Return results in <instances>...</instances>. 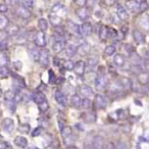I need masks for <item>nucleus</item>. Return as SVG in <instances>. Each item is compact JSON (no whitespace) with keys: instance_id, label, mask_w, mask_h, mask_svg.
<instances>
[{"instance_id":"obj_1","label":"nucleus","mask_w":149,"mask_h":149,"mask_svg":"<svg viewBox=\"0 0 149 149\" xmlns=\"http://www.w3.org/2000/svg\"><path fill=\"white\" fill-rule=\"evenodd\" d=\"M34 42H35V45L38 47L44 48L46 46V36L45 32L43 31H38L35 34V37H34Z\"/></svg>"},{"instance_id":"obj_37","label":"nucleus","mask_w":149,"mask_h":149,"mask_svg":"<svg viewBox=\"0 0 149 149\" xmlns=\"http://www.w3.org/2000/svg\"><path fill=\"white\" fill-rule=\"evenodd\" d=\"M15 98V92L13 90H8L4 93V99L5 101H13Z\"/></svg>"},{"instance_id":"obj_54","label":"nucleus","mask_w":149,"mask_h":149,"mask_svg":"<svg viewBox=\"0 0 149 149\" xmlns=\"http://www.w3.org/2000/svg\"><path fill=\"white\" fill-rule=\"evenodd\" d=\"M103 3L104 5H106V6H113L114 4L116 3V0H103Z\"/></svg>"},{"instance_id":"obj_33","label":"nucleus","mask_w":149,"mask_h":149,"mask_svg":"<svg viewBox=\"0 0 149 149\" xmlns=\"http://www.w3.org/2000/svg\"><path fill=\"white\" fill-rule=\"evenodd\" d=\"M33 100L37 104H39V103H41L42 101L46 100V97H45V95L42 93V92H36V93L33 95Z\"/></svg>"},{"instance_id":"obj_31","label":"nucleus","mask_w":149,"mask_h":149,"mask_svg":"<svg viewBox=\"0 0 149 149\" xmlns=\"http://www.w3.org/2000/svg\"><path fill=\"white\" fill-rule=\"evenodd\" d=\"M68 30L70 31H72V33H74L76 35H81L80 34V26L76 25V24H74L72 22H68Z\"/></svg>"},{"instance_id":"obj_53","label":"nucleus","mask_w":149,"mask_h":149,"mask_svg":"<svg viewBox=\"0 0 149 149\" xmlns=\"http://www.w3.org/2000/svg\"><path fill=\"white\" fill-rule=\"evenodd\" d=\"M8 11V6H7L6 3H2L0 4V13H5Z\"/></svg>"},{"instance_id":"obj_11","label":"nucleus","mask_w":149,"mask_h":149,"mask_svg":"<svg viewBox=\"0 0 149 149\" xmlns=\"http://www.w3.org/2000/svg\"><path fill=\"white\" fill-rule=\"evenodd\" d=\"M116 15H118V19H120V21H123V22L128 21V19H129L128 13H127L126 8H125L122 4H120V3L116 4Z\"/></svg>"},{"instance_id":"obj_28","label":"nucleus","mask_w":149,"mask_h":149,"mask_svg":"<svg viewBox=\"0 0 149 149\" xmlns=\"http://www.w3.org/2000/svg\"><path fill=\"white\" fill-rule=\"evenodd\" d=\"M29 53L31 58L34 60V61H39V58H40V51L37 49L36 47L33 48H30L29 49Z\"/></svg>"},{"instance_id":"obj_38","label":"nucleus","mask_w":149,"mask_h":149,"mask_svg":"<svg viewBox=\"0 0 149 149\" xmlns=\"http://www.w3.org/2000/svg\"><path fill=\"white\" fill-rule=\"evenodd\" d=\"M38 27H39L40 31L45 32L48 29V22L45 19H40L38 21Z\"/></svg>"},{"instance_id":"obj_9","label":"nucleus","mask_w":149,"mask_h":149,"mask_svg":"<svg viewBox=\"0 0 149 149\" xmlns=\"http://www.w3.org/2000/svg\"><path fill=\"white\" fill-rule=\"evenodd\" d=\"M15 129V122L13 118H5L2 120V130L6 133H11Z\"/></svg>"},{"instance_id":"obj_51","label":"nucleus","mask_w":149,"mask_h":149,"mask_svg":"<svg viewBox=\"0 0 149 149\" xmlns=\"http://www.w3.org/2000/svg\"><path fill=\"white\" fill-rule=\"evenodd\" d=\"M118 35V32L114 29H111V28H108V37L109 38H114Z\"/></svg>"},{"instance_id":"obj_44","label":"nucleus","mask_w":149,"mask_h":149,"mask_svg":"<svg viewBox=\"0 0 149 149\" xmlns=\"http://www.w3.org/2000/svg\"><path fill=\"white\" fill-rule=\"evenodd\" d=\"M8 64V57L4 54H0V66H6Z\"/></svg>"},{"instance_id":"obj_34","label":"nucleus","mask_w":149,"mask_h":149,"mask_svg":"<svg viewBox=\"0 0 149 149\" xmlns=\"http://www.w3.org/2000/svg\"><path fill=\"white\" fill-rule=\"evenodd\" d=\"M72 129L70 128V126H65V127H63V128L61 129V136H62V138L63 139H65V138H68V137H70V136H72Z\"/></svg>"},{"instance_id":"obj_39","label":"nucleus","mask_w":149,"mask_h":149,"mask_svg":"<svg viewBox=\"0 0 149 149\" xmlns=\"http://www.w3.org/2000/svg\"><path fill=\"white\" fill-rule=\"evenodd\" d=\"M81 106L84 109H90L92 107V101L88 97H85L81 102Z\"/></svg>"},{"instance_id":"obj_42","label":"nucleus","mask_w":149,"mask_h":149,"mask_svg":"<svg viewBox=\"0 0 149 149\" xmlns=\"http://www.w3.org/2000/svg\"><path fill=\"white\" fill-rule=\"evenodd\" d=\"M9 70L7 66H0V77L1 78H7L9 76Z\"/></svg>"},{"instance_id":"obj_43","label":"nucleus","mask_w":149,"mask_h":149,"mask_svg":"<svg viewBox=\"0 0 149 149\" xmlns=\"http://www.w3.org/2000/svg\"><path fill=\"white\" fill-rule=\"evenodd\" d=\"M7 48H8V41H7L6 38L0 39V50H1V51H4Z\"/></svg>"},{"instance_id":"obj_25","label":"nucleus","mask_w":149,"mask_h":149,"mask_svg":"<svg viewBox=\"0 0 149 149\" xmlns=\"http://www.w3.org/2000/svg\"><path fill=\"white\" fill-rule=\"evenodd\" d=\"M15 144L19 148H26L28 146V140L23 136H17L15 139Z\"/></svg>"},{"instance_id":"obj_14","label":"nucleus","mask_w":149,"mask_h":149,"mask_svg":"<svg viewBox=\"0 0 149 149\" xmlns=\"http://www.w3.org/2000/svg\"><path fill=\"white\" fill-rule=\"evenodd\" d=\"M133 38H134L135 42L138 44H145V42H146L145 35L139 30H134L133 31Z\"/></svg>"},{"instance_id":"obj_26","label":"nucleus","mask_w":149,"mask_h":149,"mask_svg":"<svg viewBox=\"0 0 149 149\" xmlns=\"http://www.w3.org/2000/svg\"><path fill=\"white\" fill-rule=\"evenodd\" d=\"M49 21L51 23V25L53 27H57V26H60L62 23V19L60 17L56 15H49Z\"/></svg>"},{"instance_id":"obj_36","label":"nucleus","mask_w":149,"mask_h":149,"mask_svg":"<svg viewBox=\"0 0 149 149\" xmlns=\"http://www.w3.org/2000/svg\"><path fill=\"white\" fill-rule=\"evenodd\" d=\"M116 48L114 45H108L105 47V49H104V55L106 56H111L113 55L114 53H116Z\"/></svg>"},{"instance_id":"obj_29","label":"nucleus","mask_w":149,"mask_h":149,"mask_svg":"<svg viewBox=\"0 0 149 149\" xmlns=\"http://www.w3.org/2000/svg\"><path fill=\"white\" fill-rule=\"evenodd\" d=\"M98 63V57L97 56H91L87 59V62H86V66L92 70L96 66V64Z\"/></svg>"},{"instance_id":"obj_20","label":"nucleus","mask_w":149,"mask_h":149,"mask_svg":"<svg viewBox=\"0 0 149 149\" xmlns=\"http://www.w3.org/2000/svg\"><path fill=\"white\" fill-rule=\"evenodd\" d=\"M113 63L116 66H118V68H123V66L126 64V59H125L124 55H122V54L118 53L114 55L113 57Z\"/></svg>"},{"instance_id":"obj_16","label":"nucleus","mask_w":149,"mask_h":149,"mask_svg":"<svg viewBox=\"0 0 149 149\" xmlns=\"http://www.w3.org/2000/svg\"><path fill=\"white\" fill-rule=\"evenodd\" d=\"M79 92L82 96H84V97H89V96L93 95V90H92V88L88 85L79 86Z\"/></svg>"},{"instance_id":"obj_59","label":"nucleus","mask_w":149,"mask_h":149,"mask_svg":"<svg viewBox=\"0 0 149 149\" xmlns=\"http://www.w3.org/2000/svg\"><path fill=\"white\" fill-rule=\"evenodd\" d=\"M76 128H78V130H80V131H83V130H84L83 125L80 124V123H78V124H76Z\"/></svg>"},{"instance_id":"obj_5","label":"nucleus","mask_w":149,"mask_h":149,"mask_svg":"<svg viewBox=\"0 0 149 149\" xmlns=\"http://www.w3.org/2000/svg\"><path fill=\"white\" fill-rule=\"evenodd\" d=\"M11 76L13 78V87L15 88L17 91L23 89V88H26V82L24 78L19 77V74H13Z\"/></svg>"},{"instance_id":"obj_49","label":"nucleus","mask_w":149,"mask_h":149,"mask_svg":"<svg viewBox=\"0 0 149 149\" xmlns=\"http://www.w3.org/2000/svg\"><path fill=\"white\" fill-rule=\"evenodd\" d=\"M63 5L60 4V3H57V4H55L53 7H52V13H57V11L61 10V9H63Z\"/></svg>"},{"instance_id":"obj_45","label":"nucleus","mask_w":149,"mask_h":149,"mask_svg":"<svg viewBox=\"0 0 149 149\" xmlns=\"http://www.w3.org/2000/svg\"><path fill=\"white\" fill-rule=\"evenodd\" d=\"M63 68H65L66 70H74V63L72 61V60H66V61L63 63Z\"/></svg>"},{"instance_id":"obj_17","label":"nucleus","mask_w":149,"mask_h":149,"mask_svg":"<svg viewBox=\"0 0 149 149\" xmlns=\"http://www.w3.org/2000/svg\"><path fill=\"white\" fill-rule=\"evenodd\" d=\"M90 49H91V48H90L89 44H88L87 42H83L81 45L78 46L77 53H79L80 55H82V56H85V55H87V54H89Z\"/></svg>"},{"instance_id":"obj_47","label":"nucleus","mask_w":149,"mask_h":149,"mask_svg":"<svg viewBox=\"0 0 149 149\" xmlns=\"http://www.w3.org/2000/svg\"><path fill=\"white\" fill-rule=\"evenodd\" d=\"M48 74H49V83L50 84H54L56 82V77L55 74H54L53 70H49V72H48Z\"/></svg>"},{"instance_id":"obj_13","label":"nucleus","mask_w":149,"mask_h":149,"mask_svg":"<svg viewBox=\"0 0 149 149\" xmlns=\"http://www.w3.org/2000/svg\"><path fill=\"white\" fill-rule=\"evenodd\" d=\"M137 81L139 84H141L142 86L148 85L149 84V72H141L139 74H137L136 77Z\"/></svg>"},{"instance_id":"obj_60","label":"nucleus","mask_w":149,"mask_h":149,"mask_svg":"<svg viewBox=\"0 0 149 149\" xmlns=\"http://www.w3.org/2000/svg\"><path fill=\"white\" fill-rule=\"evenodd\" d=\"M54 65H56V66H58V65H59V63H58V59H57V58H54Z\"/></svg>"},{"instance_id":"obj_30","label":"nucleus","mask_w":149,"mask_h":149,"mask_svg":"<svg viewBox=\"0 0 149 149\" xmlns=\"http://www.w3.org/2000/svg\"><path fill=\"white\" fill-rule=\"evenodd\" d=\"M118 83H120V87L124 88V89H129V88L132 87V82H131V80L128 79V78H122V79L118 81Z\"/></svg>"},{"instance_id":"obj_27","label":"nucleus","mask_w":149,"mask_h":149,"mask_svg":"<svg viewBox=\"0 0 149 149\" xmlns=\"http://www.w3.org/2000/svg\"><path fill=\"white\" fill-rule=\"evenodd\" d=\"M99 38L100 40L104 41L108 38V27L107 26H104L102 25L100 27V30H99Z\"/></svg>"},{"instance_id":"obj_2","label":"nucleus","mask_w":149,"mask_h":149,"mask_svg":"<svg viewBox=\"0 0 149 149\" xmlns=\"http://www.w3.org/2000/svg\"><path fill=\"white\" fill-rule=\"evenodd\" d=\"M15 13L17 17H21V19H28L32 17V13L30 11V9L25 6H17V8H15Z\"/></svg>"},{"instance_id":"obj_61","label":"nucleus","mask_w":149,"mask_h":149,"mask_svg":"<svg viewBox=\"0 0 149 149\" xmlns=\"http://www.w3.org/2000/svg\"><path fill=\"white\" fill-rule=\"evenodd\" d=\"M148 4H149V3H148Z\"/></svg>"},{"instance_id":"obj_24","label":"nucleus","mask_w":149,"mask_h":149,"mask_svg":"<svg viewBox=\"0 0 149 149\" xmlns=\"http://www.w3.org/2000/svg\"><path fill=\"white\" fill-rule=\"evenodd\" d=\"M103 145H104V141L103 138L99 135L94 137L93 141H92V147L93 148H103Z\"/></svg>"},{"instance_id":"obj_58","label":"nucleus","mask_w":149,"mask_h":149,"mask_svg":"<svg viewBox=\"0 0 149 149\" xmlns=\"http://www.w3.org/2000/svg\"><path fill=\"white\" fill-rule=\"evenodd\" d=\"M144 68L147 72H149V59H146L144 61Z\"/></svg>"},{"instance_id":"obj_50","label":"nucleus","mask_w":149,"mask_h":149,"mask_svg":"<svg viewBox=\"0 0 149 149\" xmlns=\"http://www.w3.org/2000/svg\"><path fill=\"white\" fill-rule=\"evenodd\" d=\"M74 3L78 5V6H86V4H87L88 0H74Z\"/></svg>"},{"instance_id":"obj_12","label":"nucleus","mask_w":149,"mask_h":149,"mask_svg":"<svg viewBox=\"0 0 149 149\" xmlns=\"http://www.w3.org/2000/svg\"><path fill=\"white\" fill-rule=\"evenodd\" d=\"M85 70H86V62L83 60H78L76 63H74V74H78V76H83L85 74Z\"/></svg>"},{"instance_id":"obj_3","label":"nucleus","mask_w":149,"mask_h":149,"mask_svg":"<svg viewBox=\"0 0 149 149\" xmlns=\"http://www.w3.org/2000/svg\"><path fill=\"white\" fill-rule=\"evenodd\" d=\"M107 105V101L106 98L101 94H97L94 98V106L98 109H104Z\"/></svg>"},{"instance_id":"obj_22","label":"nucleus","mask_w":149,"mask_h":149,"mask_svg":"<svg viewBox=\"0 0 149 149\" xmlns=\"http://www.w3.org/2000/svg\"><path fill=\"white\" fill-rule=\"evenodd\" d=\"M82 118L85 120V123H95L96 122V114L92 111H89V112H84L82 114Z\"/></svg>"},{"instance_id":"obj_18","label":"nucleus","mask_w":149,"mask_h":149,"mask_svg":"<svg viewBox=\"0 0 149 149\" xmlns=\"http://www.w3.org/2000/svg\"><path fill=\"white\" fill-rule=\"evenodd\" d=\"M64 49H65L66 55L70 56V57H72V56H74L76 54H77V52H78V47L76 45H74V44H72V43L66 44L65 47H64Z\"/></svg>"},{"instance_id":"obj_23","label":"nucleus","mask_w":149,"mask_h":149,"mask_svg":"<svg viewBox=\"0 0 149 149\" xmlns=\"http://www.w3.org/2000/svg\"><path fill=\"white\" fill-rule=\"evenodd\" d=\"M82 99L79 96V94H72V97H70V105L74 108H79L81 106Z\"/></svg>"},{"instance_id":"obj_40","label":"nucleus","mask_w":149,"mask_h":149,"mask_svg":"<svg viewBox=\"0 0 149 149\" xmlns=\"http://www.w3.org/2000/svg\"><path fill=\"white\" fill-rule=\"evenodd\" d=\"M38 107H39L40 111L41 112H45L48 110V108H49V104H48L47 100H44V101H42L41 103L38 104Z\"/></svg>"},{"instance_id":"obj_41","label":"nucleus","mask_w":149,"mask_h":149,"mask_svg":"<svg viewBox=\"0 0 149 149\" xmlns=\"http://www.w3.org/2000/svg\"><path fill=\"white\" fill-rule=\"evenodd\" d=\"M148 8H149V4L146 0H142L141 2H139V10H140L141 13H144V11H146Z\"/></svg>"},{"instance_id":"obj_32","label":"nucleus","mask_w":149,"mask_h":149,"mask_svg":"<svg viewBox=\"0 0 149 149\" xmlns=\"http://www.w3.org/2000/svg\"><path fill=\"white\" fill-rule=\"evenodd\" d=\"M9 25V19L5 15H0V31H4Z\"/></svg>"},{"instance_id":"obj_6","label":"nucleus","mask_w":149,"mask_h":149,"mask_svg":"<svg viewBox=\"0 0 149 149\" xmlns=\"http://www.w3.org/2000/svg\"><path fill=\"white\" fill-rule=\"evenodd\" d=\"M107 84H108L107 78H106L105 74H99V76H98V78L96 79L95 87H96V89H97V90H102V89H104L106 86H107Z\"/></svg>"},{"instance_id":"obj_35","label":"nucleus","mask_w":149,"mask_h":149,"mask_svg":"<svg viewBox=\"0 0 149 149\" xmlns=\"http://www.w3.org/2000/svg\"><path fill=\"white\" fill-rule=\"evenodd\" d=\"M19 132L22 134H29L30 131H31V126L29 124H21L19 126Z\"/></svg>"},{"instance_id":"obj_56","label":"nucleus","mask_w":149,"mask_h":149,"mask_svg":"<svg viewBox=\"0 0 149 149\" xmlns=\"http://www.w3.org/2000/svg\"><path fill=\"white\" fill-rule=\"evenodd\" d=\"M13 66H15L17 70H21L22 66H23V64H22V62L19 61V60H17V61L13 62Z\"/></svg>"},{"instance_id":"obj_57","label":"nucleus","mask_w":149,"mask_h":149,"mask_svg":"<svg viewBox=\"0 0 149 149\" xmlns=\"http://www.w3.org/2000/svg\"><path fill=\"white\" fill-rule=\"evenodd\" d=\"M19 2V0H5V3L7 5H15Z\"/></svg>"},{"instance_id":"obj_15","label":"nucleus","mask_w":149,"mask_h":149,"mask_svg":"<svg viewBox=\"0 0 149 149\" xmlns=\"http://www.w3.org/2000/svg\"><path fill=\"white\" fill-rule=\"evenodd\" d=\"M5 30H6V31H5L6 32V35L11 36V37H15V35L19 34V27L17 25H15V24H9Z\"/></svg>"},{"instance_id":"obj_55","label":"nucleus","mask_w":149,"mask_h":149,"mask_svg":"<svg viewBox=\"0 0 149 149\" xmlns=\"http://www.w3.org/2000/svg\"><path fill=\"white\" fill-rule=\"evenodd\" d=\"M128 29H129V27H128V26H126V25H124L122 27V29H120V32H122L123 37H125V36L127 35V33H128Z\"/></svg>"},{"instance_id":"obj_4","label":"nucleus","mask_w":149,"mask_h":149,"mask_svg":"<svg viewBox=\"0 0 149 149\" xmlns=\"http://www.w3.org/2000/svg\"><path fill=\"white\" fill-rule=\"evenodd\" d=\"M39 62L41 63L42 66L44 68H47L50 63V56H49V52L47 49H42L40 51V58H39Z\"/></svg>"},{"instance_id":"obj_8","label":"nucleus","mask_w":149,"mask_h":149,"mask_svg":"<svg viewBox=\"0 0 149 149\" xmlns=\"http://www.w3.org/2000/svg\"><path fill=\"white\" fill-rule=\"evenodd\" d=\"M92 31H93V28H92V25L88 22H85L83 23L81 26H80V34H81L83 37H88L92 34Z\"/></svg>"},{"instance_id":"obj_10","label":"nucleus","mask_w":149,"mask_h":149,"mask_svg":"<svg viewBox=\"0 0 149 149\" xmlns=\"http://www.w3.org/2000/svg\"><path fill=\"white\" fill-rule=\"evenodd\" d=\"M54 98H55L56 102L60 105L66 106V104H68V98H66L65 94L60 90H56L55 93H54Z\"/></svg>"},{"instance_id":"obj_7","label":"nucleus","mask_w":149,"mask_h":149,"mask_svg":"<svg viewBox=\"0 0 149 149\" xmlns=\"http://www.w3.org/2000/svg\"><path fill=\"white\" fill-rule=\"evenodd\" d=\"M76 15L81 21L86 22L90 17V13L86 6H80L79 8L76 10Z\"/></svg>"},{"instance_id":"obj_19","label":"nucleus","mask_w":149,"mask_h":149,"mask_svg":"<svg viewBox=\"0 0 149 149\" xmlns=\"http://www.w3.org/2000/svg\"><path fill=\"white\" fill-rule=\"evenodd\" d=\"M126 8L130 11H136L139 9V2L137 0H126Z\"/></svg>"},{"instance_id":"obj_21","label":"nucleus","mask_w":149,"mask_h":149,"mask_svg":"<svg viewBox=\"0 0 149 149\" xmlns=\"http://www.w3.org/2000/svg\"><path fill=\"white\" fill-rule=\"evenodd\" d=\"M64 47H65V44L62 40H56L52 45V49L55 53H60L64 49Z\"/></svg>"},{"instance_id":"obj_46","label":"nucleus","mask_w":149,"mask_h":149,"mask_svg":"<svg viewBox=\"0 0 149 149\" xmlns=\"http://www.w3.org/2000/svg\"><path fill=\"white\" fill-rule=\"evenodd\" d=\"M22 4H23V6L30 9L34 6V0H22Z\"/></svg>"},{"instance_id":"obj_52","label":"nucleus","mask_w":149,"mask_h":149,"mask_svg":"<svg viewBox=\"0 0 149 149\" xmlns=\"http://www.w3.org/2000/svg\"><path fill=\"white\" fill-rule=\"evenodd\" d=\"M10 144L8 142H5V141H0V149H6V148H10Z\"/></svg>"},{"instance_id":"obj_48","label":"nucleus","mask_w":149,"mask_h":149,"mask_svg":"<svg viewBox=\"0 0 149 149\" xmlns=\"http://www.w3.org/2000/svg\"><path fill=\"white\" fill-rule=\"evenodd\" d=\"M42 133V128L41 127H38V128L34 129V131L32 132V137H38L40 136V134Z\"/></svg>"}]
</instances>
